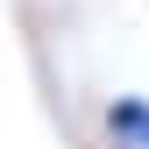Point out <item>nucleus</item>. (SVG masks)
<instances>
[{
    "mask_svg": "<svg viewBox=\"0 0 149 149\" xmlns=\"http://www.w3.org/2000/svg\"><path fill=\"white\" fill-rule=\"evenodd\" d=\"M107 135L121 149H149V100L142 92H121V100L107 107Z\"/></svg>",
    "mask_w": 149,
    "mask_h": 149,
    "instance_id": "f257e3e1",
    "label": "nucleus"
}]
</instances>
